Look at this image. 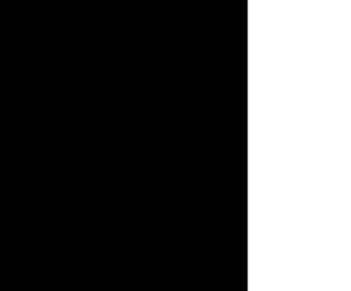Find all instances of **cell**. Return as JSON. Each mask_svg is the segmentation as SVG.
I'll return each instance as SVG.
<instances>
[]
</instances>
